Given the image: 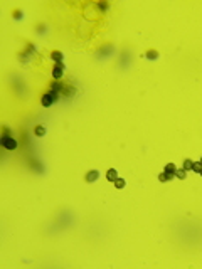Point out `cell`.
Segmentation results:
<instances>
[{
	"label": "cell",
	"instance_id": "13",
	"mask_svg": "<svg viewBox=\"0 0 202 269\" xmlns=\"http://www.w3.org/2000/svg\"><path fill=\"white\" fill-rule=\"evenodd\" d=\"M175 177H177V178H180V180H184V178L187 177V170H184V168L177 170V172H175Z\"/></svg>",
	"mask_w": 202,
	"mask_h": 269
},
{
	"label": "cell",
	"instance_id": "3",
	"mask_svg": "<svg viewBox=\"0 0 202 269\" xmlns=\"http://www.w3.org/2000/svg\"><path fill=\"white\" fill-rule=\"evenodd\" d=\"M62 73H64V64H62V62H56V64H54V69H52V78L61 79Z\"/></svg>",
	"mask_w": 202,
	"mask_h": 269
},
{
	"label": "cell",
	"instance_id": "11",
	"mask_svg": "<svg viewBox=\"0 0 202 269\" xmlns=\"http://www.w3.org/2000/svg\"><path fill=\"white\" fill-rule=\"evenodd\" d=\"M61 89H62L61 83H57V81H52V83H51V91H56V93H59Z\"/></svg>",
	"mask_w": 202,
	"mask_h": 269
},
{
	"label": "cell",
	"instance_id": "10",
	"mask_svg": "<svg viewBox=\"0 0 202 269\" xmlns=\"http://www.w3.org/2000/svg\"><path fill=\"white\" fill-rule=\"evenodd\" d=\"M34 133H36V136H44V134H46V128L39 124V126H36V129H34Z\"/></svg>",
	"mask_w": 202,
	"mask_h": 269
},
{
	"label": "cell",
	"instance_id": "1",
	"mask_svg": "<svg viewBox=\"0 0 202 269\" xmlns=\"http://www.w3.org/2000/svg\"><path fill=\"white\" fill-rule=\"evenodd\" d=\"M57 98H59V93H56V91H47L44 96H42V99H41V103H42V106H51L52 103H56L57 101Z\"/></svg>",
	"mask_w": 202,
	"mask_h": 269
},
{
	"label": "cell",
	"instance_id": "5",
	"mask_svg": "<svg viewBox=\"0 0 202 269\" xmlns=\"http://www.w3.org/2000/svg\"><path fill=\"white\" fill-rule=\"evenodd\" d=\"M106 178H108L109 182H114L118 178V172L114 170V168H109V170L106 172Z\"/></svg>",
	"mask_w": 202,
	"mask_h": 269
},
{
	"label": "cell",
	"instance_id": "2",
	"mask_svg": "<svg viewBox=\"0 0 202 269\" xmlns=\"http://www.w3.org/2000/svg\"><path fill=\"white\" fill-rule=\"evenodd\" d=\"M0 143H2V146H4L5 150H15L17 148V141L14 140L12 136H2Z\"/></svg>",
	"mask_w": 202,
	"mask_h": 269
},
{
	"label": "cell",
	"instance_id": "7",
	"mask_svg": "<svg viewBox=\"0 0 202 269\" xmlns=\"http://www.w3.org/2000/svg\"><path fill=\"white\" fill-rule=\"evenodd\" d=\"M51 59L56 62H62V52L61 51H52L51 52Z\"/></svg>",
	"mask_w": 202,
	"mask_h": 269
},
{
	"label": "cell",
	"instance_id": "15",
	"mask_svg": "<svg viewBox=\"0 0 202 269\" xmlns=\"http://www.w3.org/2000/svg\"><path fill=\"white\" fill-rule=\"evenodd\" d=\"M192 170H194V172H197V173H199V175H201V172H202V163H201V161H199V163H195V165H194V168H192Z\"/></svg>",
	"mask_w": 202,
	"mask_h": 269
},
{
	"label": "cell",
	"instance_id": "9",
	"mask_svg": "<svg viewBox=\"0 0 202 269\" xmlns=\"http://www.w3.org/2000/svg\"><path fill=\"white\" fill-rule=\"evenodd\" d=\"M113 183H114V187H116L118 190H121V188H125V185H126V182H125L123 178H120V177H118V178H116V180L113 182Z\"/></svg>",
	"mask_w": 202,
	"mask_h": 269
},
{
	"label": "cell",
	"instance_id": "17",
	"mask_svg": "<svg viewBox=\"0 0 202 269\" xmlns=\"http://www.w3.org/2000/svg\"><path fill=\"white\" fill-rule=\"evenodd\" d=\"M201 175H202V172H201Z\"/></svg>",
	"mask_w": 202,
	"mask_h": 269
},
{
	"label": "cell",
	"instance_id": "4",
	"mask_svg": "<svg viewBox=\"0 0 202 269\" xmlns=\"http://www.w3.org/2000/svg\"><path fill=\"white\" fill-rule=\"evenodd\" d=\"M98 177H99V172L98 170H89L88 173H86V177H84V178H86V182H88V183H93V182L98 180Z\"/></svg>",
	"mask_w": 202,
	"mask_h": 269
},
{
	"label": "cell",
	"instance_id": "12",
	"mask_svg": "<svg viewBox=\"0 0 202 269\" xmlns=\"http://www.w3.org/2000/svg\"><path fill=\"white\" fill-rule=\"evenodd\" d=\"M165 172H168V173H172V175H175V172H177L175 163H168V165L165 166Z\"/></svg>",
	"mask_w": 202,
	"mask_h": 269
},
{
	"label": "cell",
	"instance_id": "6",
	"mask_svg": "<svg viewBox=\"0 0 202 269\" xmlns=\"http://www.w3.org/2000/svg\"><path fill=\"white\" fill-rule=\"evenodd\" d=\"M174 177H175V175H172V173H168V172L163 170V173L158 175V180H160V182H168V180H172Z\"/></svg>",
	"mask_w": 202,
	"mask_h": 269
},
{
	"label": "cell",
	"instance_id": "14",
	"mask_svg": "<svg viewBox=\"0 0 202 269\" xmlns=\"http://www.w3.org/2000/svg\"><path fill=\"white\" fill-rule=\"evenodd\" d=\"M147 57H148V59H157V57H158V52H157L155 49H150V51H147Z\"/></svg>",
	"mask_w": 202,
	"mask_h": 269
},
{
	"label": "cell",
	"instance_id": "8",
	"mask_svg": "<svg viewBox=\"0 0 202 269\" xmlns=\"http://www.w3.org/2000/svg\"><path fill=\"white\" fill-rule=\"evenodd\" d=\"M194 165H195V163H194V161L190 160V158H185V160H184V170H192V168H194Z\"/></svg>",
	"mask_w": 202,
	"mask_h": 269
},
{
	"label": "cell",
	"instance_id": "16",
	"mask_svg": "<svg viewBox=\"0 0 202 269\" xmlns=\"http://www.w3.org/2000/svg\"><path fill=\"white\" fill-rule=\"evenodd\" d=\"M201 163H202V158H201Z\"/></svg>",
	"mask_w": 202,
	"mask_h": 269
}]
</instances>
